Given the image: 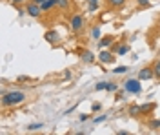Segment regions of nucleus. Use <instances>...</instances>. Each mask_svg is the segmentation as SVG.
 Listing matches in <instances>:
<instances>
[{"label":"nucleus","instance_id":"12","mask_svg":"<svg viewBox=\"0 0 160 135\" xmlns=\"http://www.w3.org/2000/svg\"><path fill=\"white\" fill-rule=\"evenodd\" d=\"M140 106H142V113H144V115L151 113V112L157 108V104H155V102H146V104H140Z\"/></svg>","mask_w":160,"mask_h":135},{"label":"nucleus","instance_id":"18","mask_svg":"<svg viewBox=\"0 0 160 135\" xmlns=\"http://www.w3.org/2000/svg\"><path fill=\"white\" fill-rule=\"evenodd\" d=\"M153 71H155V79H160V59L153 64Z\"/></svg>","mask_w":160,"mask_h":135},{"label":"nucleus","instance_id":"2","mask_svg":"<svg viewBox=\"0 0 160 135\" xmlns=\"http://www.w3.org/2000/svg\"><path fill=\"white\" fill-rule=\"evenodd\" d=\"M84 26H86V18H84L80 13L71 15V18H69V28H71V31L78 33V31H82V29H84Z\"/></svg>","mask_w":160,"mask_h":135},{"label":"nucleus","instance_id":"20","mask_svg":"<svg viewBox=\"0 0 160 135\" xmlns=\"http://www.w3.org/2000/svg\"><path fill=\"white\" fill-rule=\"evenodd\" d=\"M91 37H93L95 40H98V39H100V28H98V26H95V28H93V31H91Z\"/></svg>","mask_w":160,"mask_h":135},{"label":"nucleus","instance_id":"16","mask_svg":"<svg viewBox=\"0 0 160 135\" xmlns=\"http://www.w3.org/2000/svg\"><path fill=\"white\" fill-rule=\"evenodd\" d=\"M88 4H89V6H88V11H89V13H95V11L98 9V0H91Z\"/></svg>","mask_w":160,"mask_h":135},{"label":"nucleus","instance_id":"23","mask_svg":"<svg viewBox=\"0 0 160 135\" xmlns=\"http://www.w3.org/2000/svg\"><path fill=\"white\" fill-rule=\"evenodd\" d=\"M106 88H108V82H98L97 86H95L97 91H102V90H106Z\"/></svg>","mask_w":160,"mask_h":135},{"label":"nucleus","instance_id":"19","mask_svg":"<svg viewBox=\"0 0 160 135\" xmlns=\"http://www.w3.org/2000/svg\"><path fill=\"white\" fill-rule=\"evenodd\" d=\"M128 70H129L128 66H117V68L113 70V73H117V75H122V73H126Z\"/></svg>","mask_w":160,"mask_h":135},{"label":"nucleus","instance_id":"15","mask_svg":"<svg viewBox=\"0 0 160 135\" xmlns=\"http://www.w3.org/2000/svg\"><path fill=\"white\" fill-rule=\"evenodd\" d=\"M42 128H44L42 122H35V124H28V132H38Z\"/></svg>","mask_w":160,"mask_h":135},{"label":"nucleus","instance_id":"13","mask_svg":"<svg viewBox=\"0 0 160 135\" xmlns=\"http://www.w3.org/2000/svg\"><path fill=\"white\" fill-rule=\"evenodd\" d=\"M106 2H108L109 8H115V9H118V8H122L126 4V0H106Z\"/></svg>","mask_w":160,"mask_h":135},{"label":"nucleus","instance_id":"22","mask_svg":"<svg viewBox=\"0 0 160 135\" xmlns=\"http://www.w3.org/2000/svg\"><path fill=\"white\" fill-rule=\"evenodd\" d=\"M106 119H108V115H98V117H95V119H93V122H95V124H98V122H104Z\"/></svg>","mask_w":160,"mask_h":135},{"label":"nucleus","instance_id":"30","mask_svg":"<svg viewBox=\"0 0 160 135\" xmlns=\"http://www.w3.org/2000/svg\"><path fill=\"white\" fill-rule=\"evenodd\" d=\"M88 2H91V0H88Z\"/></svg>","mask_w":160,"mask_h":135},{"label":"nucleus","instance_id":"27","mask_svg":"<svg viewBox=\"0 0 160 135\" xmlns=\"http://www.w3.org/2000/svg\"><path fill=\"white\" fill-rule=\"evenodd\" d=\"M91 110H93V112H98V110H100V104H98V102H95V104H93V108H91Z\"/></svg>","mask_w":160,"mask_h":135},{"label":"nucleus","instance_id":"10","mask_svg":"<svg viewBox=\"0 0 160 135\" xmlns=\"http://www.w3.org/2000/svg\"><path fill=\"white\" fill-rule=\"evenodd\" d=\"M82 60L86 64H93L95 62V55H93L89 49H86V51H82Z\"/></svg>","mask_w":160,"mask_h":135},{"label":"nucleus","instance_id":"21","mask_svg":"<svg viewBox=\"0 0 160 135\" xmlns=\"http://www.w3.org/2000/svg\"><path fill=\"white\" fill-rule=\"evenodd\" d=\"M117 90H118V84L108 82V88H106V91H117Z\"/></svg>","mask_w":160,"mask_h":135},{"label":"nucleus","instance_id":"5","mask_svg":"<svg viewBox=\"0 0 160 135\" xmlns=\"http://www.w3.org/2000/svg\"><path fill=\"white\" fill-rule=\"evenodd\" d=\"M115 57H117V53L113 55V51H109V49H100V55H98L102 64H113L115 62Z\"/></svg>","mask_w":160,"mask_h":135},{"label":"nucleus","instance_id":"1","mask_svg":"<svg viewBox=\"0 0 160 135\" xmlns=\"http://www.w3.org/2000/svg\"><path fill=\"white\" fill-rule=\"evenodd\" d=\"M26 101V93L20 91V90H13V91H6L2 95V106L8 108V106H17V104L24 102Z\"/></svg>","mask_w":160,"mask_h":135},{"label":"nucleus","instance_id":"3","mask_svg":"<svg viewBox=\"0 0 160 135\" xmlns=\"http://www.w3.org/2000/svg\"><path fill=\"white\" fill-rule=\"evenodd\" d=\"M124 90L126 93H131V95H138L142 91V84H140V79H128L124 82Z\"/></svg>","mask_w":160,"mask_h":135},{"label":"nucleus","instance_id":"17","mask_svg":"<svg viewBox=\"0 0 160 135\" xmlns=\"http://www.w3.org/2000/svg\"><path fill=\"white\" fill-rule=\"evenodd\" d=\"M57 8H60V9H69V0H57Z\"/></svg>","mask_w":160,"mask_h":135},{"label":"nucleus","instance_id":"4","mask_svg":"<svg viewBox=\"0 0 160 135\" xmlns=\"http://www.w3.org/2000/svg\"><path fill=\"white\" fill-rule=\"evenodd\" d=\"M26 13L29 15V17H33V18H40L42 17V8H40V4H37V2H33V0H29L28 4H26Z\"/></svg>","mask_w":160,"mask_h":135},{"label":"nucleus","instance_id":"24","mask_svg":"<svg viewBox=\"0 0 160 135\" xmlns=\"http://www.w3.org/2000/svg\"><path fill=\"white\" fill-rule=\"evenodd\" d=\"M137 4H138L140 8H142V6L146 8V6H149V0H137Z\"/></svg>","mask_w":160,"mask_h":135},{"label":"nucleus","instance_id":"11","mask_svg":"<svg viewBox=\"0 0 160 135\" xmlns=\"http://www.w3.org/2000/svg\"><path fill=\"white\" fill-rule=\"evenodd\" d=\"M40 8H42L44 13H46V11H51L53 8H57V0H46L44 4H40Z\"/></svg>","mask_w":160,"mask_h":135},{"label":"nucleus","instance_id":"8","mask_svg":"<svg viewBox=\"0 0 160 135\" xmlns=\"http://www.w3.org/2000/svg\"><path fill=\"white\" fill-rule=\"evenodd\" d=\"M113 37H109V35H108V37H102V39H98V48L100 49H106V48H111V46H113Z\"/></svg>","mask_w":160,"mask_h":135},{"label":"nucleus","instance_id":"14","mask_svg":"<svg viewBox=\"0 0 160 135\" xmlns=\"http://www.w3.org/2000/svg\"><path fill=\"white\" fill-rule=\"evenodd\" d=\"M148 126L153 132H160V119H151L149 122H148Z\"/></svg>","mask_w":160,"mask_h":135},{"label":"nucleus","instance_id":"9","mask_svg":"<svg viewBox=\"0 0 160 135\" xmlns=\"http://www.w3.org/2000/svg\"><path fill=\"white\" fill-rule=\"evenodd\" d=\"M128 113H129L131 117H140V115H142V106H140V104H131L129 108H128Z\"/></svg>","mask_w":160,"mask_h":135},{"label":"nucleus","instance_id":"6","mask_svg":"<svg viewBox=\"0 0 160 135\" xmlns=\"http://www.w3.org/2000/svg\"><path fill=\"white\" fill-rule=\"evenodd\" d=\"M138 79L140 80H151V79H155V71H153V68H144V70H140L138 71Z\"/></svg>","mask_w":160,"mask_h":135},{"label":"nucleus","instance_id":"7","mask_svg":"<svg viewBox=\"0 0 160 135\" xmlns=\"http://www.w3.org/2000/svg\"><path fill=\"white\" fill-rule=\"evenodd\" d=\"M44 39L49 42V44H57V42L60 40V35L57 33V29H49V31H46Z\"/></svg>","mask_w":160,"mask_h":135},{"label":"nucleus","instance_id":"29","mask_svg":"<svg viewBox=\"0 0 160 135\" xmlns=\"http://www.w3.org/2000/svg\"><path fill=\"white\" fill-rule=\"evenodd\" d=\"M33 2H37V4H44L46 0H33Z\"/></svg>","mask_w":160,"mask_h":135},{"label":"nucleus","instance_id":"28","mask_svg":"<svg viewBox=\"0 0 160 135\" xmlns=\"http://www.w3.org/2000/svg\"><path fill=\"white\" fill-rule=\"evenodd\" d=\"M64 79H71V71H66V73H64Z\"/></svg>","mask_w":160,"mask_h":135},{"label":"nucleus","instance_id":"25","mask_svg":"<svg viewBox=\"0 0 160 135\" xmlns=\"http://www.w3.org/2000/svg\"><path fill=\"white\" fill-rule=\"evenodd\" d=\"M11 4H28L29 0H9Z\"/></svg>","mask_w":160,"mask_h":135},{"label":"nucleus","instance_id":"26","mask_svg":"<svg viewBox=\"0 0 160 135\" xmlns=\"http://www.w3.org/2000/svg\"><path fill=\"white\" fill-rule=\"evenodd\" d=\"M88 119H89V115H88V113H82V115H80V121H82V122H84V121H88Z\"/></svg>","mask_w":160,"mask_h":135}]
</instances>
